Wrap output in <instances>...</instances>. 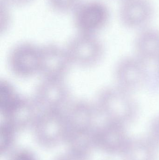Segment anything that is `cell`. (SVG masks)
Segmentation results:
<instances>
[{
	"label": "cell",
	"mask_w": 159,
	"mask_h": 160,
	"mask_svg": "<svg viewBox=\"0 0 159 160\" xmlns=\"http://www.w3.org/2000/svg\"><path fill=\"white\" fill-rule=\"evenodd\" d=\"M155 12V7L150 0H121L118 17L126 28L140 31L149 26Z\"/></svg>",
	"instance_id": "cell-3"
},
{
	"label": "cell",
	"mask_w": 159,
	"mask_h": 160,
	"mask_svg": "<svg viewBox=\"0 0 159 160\" xmlns=\"http://www.w3.org/2000/svg\"><path fill=\"white\" fill-rule=\"evenodd\" d=\"M139 58L143 61L159 59V30L149 26L140 30L135 40Z\"/></svg>",
	"instance_id": "cell-5"
},
{
	"label": "cell",
	"mask_w": 159,
	"mask_h": 160,
	"mask_svg": "<svg viewBox=\"0 0 159 160\" xmlns=\"http://www.w3.org/2000/svg\"><path fill=\"white\" fill-rule=\"evenodd\" d=\"M54 11L62 14L73 12L81 2L80 0H48Z\"/></svg>",
	"instance_id": "cell-8"
},
{
	"label": "cell",
	"mask_w": 159,
	"mask_h": 160,
	"mask_svg": "<svg viewBox=\"0 0 159 160\" xmlns=\"http://www.w3.org/2000/svg\"><path fill=\"white\" fill-rule=\"evenodd\" d=\"M157 147L151 137L130 139L121 154L124 160H157Z\"/></svg>",
	"instance_id": "cell-6"
},
{
	"label": "cell",
	"mask_w": 159,
	"mask_h": 160,
	"mask_svg": "<svg viewBox=\"0 0 159 160\" xmlns=\"http://www.w3.org/2000/svg\"><path fill=\"white\" fill-rule=\"evenodd\" d=\"M101 106L109 121L124 126L132 121L138 112L137 104L130 92L119 86L103 92Z\"/></svg>",
	"instance_id": "cell-1"
},
{
	"label": "cell",
	"mask_w": 159,
	"mask_h": 160,
	"mask_svg": "<svg viewBox=\"0 0 159 160\" xmlns=\"http://www.w3.org/2000/svg\"><path fill=\"white\" fill-rule=\"evenodd\" d=\"M125 126L109 121L104 134L105 146L110 152L122 154L129 140Z\"/></svg>",
	"instance_id": "cell-7"
},
{
	"label": "cell",
	"mask_w": 159,
	"mask_h": 160,
	"mask_svg": "<svg viewBox=\"0 0 159 160\" xmlns=\"http://www.w3.org/2000/svg\"><path fill=\"white\" fill-rule=\"evenodd\" d=\"M151 138L159 145V116L154 119L151 125Z\"/></svg>",
	"instance_id": "cell-9"
},
{
	"label": "cell",
	"mask_w": 159,
	"mask_h": 160,
	"mask_svg": "<svg viewBox=\"0 0 159 160\" xmlns=\"http://www.w3.org/2000/svg\"><path fill=\"white\" fill-rule=\"evenodd\" d=\"M120 1H121V0H120Z\"/></svg>",
	"instance_id": "cell-13"
},
{
	"label": "cell",
	"mask_w": 159,
	"mask_h": 160,
	"mask_svg": "<svg viewBox=\"0 0 159 160\" xmlns=\"http://www.w3.org/2000/svg\"><path fill=\"white\" fill-rule=\"evenodd\" d=\"M33 0H1L8 6L21 7L26 5L31 2Z\"/></svg>",
	"instance_id": "cell-10"
},
{
	"label": "cell",
	"mask_w": 159,
	"mask_h": 160,
	"mask_svg": "<svg viewBox=\"0 0 159 160\" xmlns=\"http://www.w3.org/2000/svg\"><path fill=\"white\" fill-rule=\"evenodd\" d=\"M110 16L109 8L101 1L81 2L73 11L74 23L83 33L93 34L107 25Z\"/></svg>",
	"instance_id": "cell-2"
},
{
	"label": "cell",
	"mask_w": 159,
	"mask_h": 160,
	"mask_svg": "<svg viewBox=\"0 0 159 160\" xmlns=\"http://www.w3.org/2000/svg\"><path fill=\"white\" fill-rule=\"evenodd\" d=\"M115 76L119 87L129 92L138 89L147 80L144 61L133 57L123 59L117 66Z\"/></svg>",
	"instance_id": "cell-4"
},
{
	"label": "cell",
	"mask_w": 159,
	"mask_h": 160,
	"mask_svg": "<svg viewBox=\"0 0 159 160\" xmlns=\"http://www.w3.org/2000/svg\"><path fill=\"white\" fill-rule=\"evenodd\" d=\"M15 160H34V159L30 156L27 154H21L16 157Z\"/></svg>",
	"instance_id": "cell-11"
},
{
	"label": "cell",
	"mask_w": 159,
	"mask_h": 160,
	"mask_svg": "<svg viewBox=\"0 0 159 160\" xmlns=\"http://www.w3.org/2000/svg\"><path fill=\"white\" fill-rule=\"evenodd\" d=\"M158 68H157V73L158 76L159 78V59L158 60Z\"/></svg>",
	"instance_id": "cell-12"
}]
</instances>
